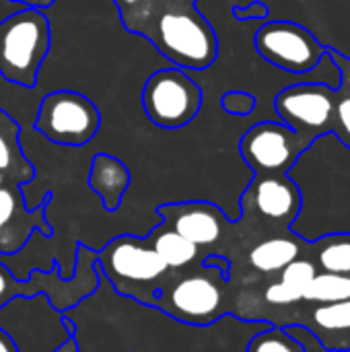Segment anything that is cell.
<instances>
[{
	"mask_svg": "<svg viewBox=\"0 0 350 352\" xmlns=\"http://www.w3.org/2000/svg\"><path fill=\"white\" fill-rule=\"evenodd\" d=\"M52 202L47 194L35 208H29L21 186L0 184V256L19 254L33 233L52 237L54 229L45 219V206Z\"/></svg>",
	"mask_w": 350,
	"mask_h": 352,
	"instance_id": "5bb4252c",
	"label": "cell"
},
{
	"mask_svg": "<svg viewBox=\"0 0 350 352\" xmlns=\"http://www.w3.org/2000/svg\"><path fill=\"white\" fill-rule=\"evenodd\" d=\"M318 268L311 260L307 258H297L293 260L287 268L278 272V280L266 287L264 291V301L272 307H285V305H295L303 301L305 291L316 276Z\"/></svg>",
	"mask_w": 350,
	"mask_h": 352,
	"instance_id": "ac0fdd59",
	"label": "cell"
},
{
	"mask_svg": "<svg viewBox=\"0 0 350 352\" xmlns=\"http://www.w3.org/2000/svg\"><path fill=\"white\" fill-rule=\"evenodd\" d=\"M35 177V167L21 148V126L0 109V184L25 186Z\"/></svg>",
	"mask_w": 350,
	"mask_h": 352,
	"instance_id": "2e32d148",
	"label": "cell"
},
{
	"mask_svg": "<svg viewBox=\"0 0 350 352\" xmlns=\"http://www.w3.org/2000/svg\"><path fill=\"white\" fill-rule=\"evenodd\" d=\"M338 97L340 91L324 82H297L274 97V111L285 126L314 142L318 136L332 132Z\"/></svg>",
	"mask_w": 350,
	"mask_h": 352,
	"instance_id": "8fae6325",
	"label": "cell"
},
{
	"mask_svg": "<svg viewBox=\"0 0 350 352\" xmlns=\"http://www.w3.org/2000/svg\"><path fill=\"white\" fill-rule=\"evenodd\" d=\"M132 175L130 169L113 155L99 153L91 161L89 188L101 198V204L107 212L120 208L126 190L130 188Z\"/></svg>",
	"mask_w": 350,
	"mask_h": 352,
	"instance_id": "9a60e30c",
	"label": "cell"
},
{
	"mask_svg": "<svg viewBox=\"0 0 350 352\" xmlns=\"http://www.w3.org/2000/svg\"><path fill=\"white\" fill-rule=\"evenodd\" d=\"M122 25L184 70H206L219 56V39L198 0H113Z\"/></svg>",
	"mask_w": 350,
	"mask_h": 352,
	"instance_id": "7a4b0ae2",
	"label": "cell"
},
{
	"mask_svg": "<svg viewBox=\"0 0 350 352\" xmlns=\"http://www.w3.org/2000/svg\"><path fill=\"white\" fill-rule=\"evenodd\" d=\"M311 142L283 122L254 124L239 140V153L254 175L287 173Z\"/></svg>",
	"mask_w": 350,
	"mask_h": 352,
	"instance_id": "4fadbf2b",
	"label": "cell"
},
{
	"mask_svg": "<svg viewBox=\"0 0 350 352\" xmlns=\"http://www.w3.org/2000/svg\"><path fill=\"white\" fill-rule=\"evenodd\" d=\"M95 270L103 272L118 295L146 307L173 274L146 239L134 235H120L97 252Z\"/></svg>",
	"mask_w": 350,
	"mask_h": 352,
	"instance_id": "277c9868",
	"label": "cell"
},
{
	"mask_svg": "<svg viewBox=\"0 0 350 352\" xmlns=\"http://www.w3.org/2000/svg\"><path fill=\"white\" fill-rule=\"evenodd\" d=\"M74 270L70 280L62 278V268L54 262L52 272H33L29 278L19 280L6 264L0 262V309L6 307L12 299L23 297L31 299L35 295H45L54 309L68 311L76 307L83 299L91 297L97 289L99 274L95 270L97 252L85 243H76L74 252Z\"/></svg>",
	"mask_w": 350,
	"mask_h": 352,
	"instance_id": "5b68a950",
	"label": "cell"
},
{
	"mask_svg": "<svg viewBox=\"0 0 350 352\" xmlns=\"http://www.w3.org/2000/svg\"><path fill=\"white\" fill-rule=\"evenodd\" d=\"M54 352H78V346H76V340H74V336H70L62 346H58Z\"/></svg>",
	"mask_w": 350,
	"mask_h": 352,
	"instance_id": "83f0119b",
	"label": "cell"
},
{
	"mask_svg": "<svg viewBox=\"0 0 350 352\" xmlns=\"http://www.w3.org/2000/svg\"><path fill=\"white\" fill-rule=\"evenodd\" d=\"M161 223L192 241L204 256H223L229 260L233 243L237 241L233 221L212 202L188 200L167 202L157 206Z\"/></svg>",
	"mask_w": 350,
	"mask_h": 352,
	"instance_id": "ba28073f",
	"label": "cell"
},
{
	"mask_svg": "<svg viewBox=\"0 0 350 352\" xmlns=\"http://www.w3.org/2000/svg\"><path fill=\"white\" fill-rule=\"evenodd\" d=\"M301 194L291 233L307 243L350 235V146L334 132L318 136L287 171Z\"/></svg>",
	"mask_w": 350,
	"mask_h": 352,
	"instance_id": "6da1fadb",
	"label": "cell"
},
{
	"mask_svg": "<svg viewBox=\"0 0 350 352\" xmlns=\"http://www.w3.org/2000/svg\"><path fill=\"white\" fill-rule=\"evenodd\" d=\"M0 352H21L19 346H17V342L10 338V334L4 332L2 328H0Z\"/></svg>",
	"mask_w": 350,
	"mask_h": 352,
	"instance_id": "484cf974",
	"label": "cell"
},
{
	"mask_svg": "<svg viewBox=\"0 0 350 352\" xmlns=\"http://www.w3.org/2000/svg\"><path fill=\"white\" fill-rule=\"evenodd\" d=\"M347 299H350V274L336 272H316L303 297V301L316 305L338 303Z\"/></svg>",
	"mask_w": 350,
	"mask_h": 352,
	"instance_id": "44dd1931",
	"label": "cell"
},
{
	"mask_svg": "<svg viewBox=\"0 0 350 352\" xmlns=\"http://www.w3.org/2000/svg\"><path fill=\"white\" fill-rule=\"evenodd\" d=\"M233 14L237 21H266V16L270 14L268 6L260 0L248 4V6H235Z\"/></svg>",
	"mask_w": 350,
	"mask_h": 352,
	"instance_id": "d4e9b609",
	"label": "cell"
},
{
	"mask_svg": "<svg viewBox=\"0 0 350 352\" xmlns=\"http://www.w3.org/2000/svg\"><path fill=\"white\" fill-rule=\"evenodd\" d=\"M35 128L54 144L85 146L97 136L101 113L87 95L60 89L41 99Z\"/></svg>",
	"mask_w": 350,
	"mask_h": 352,
	"instance_id": "9c48e42d",
	"label": "cell"
},
{
	"mask_svg": "<svg viewBox=\"0 0 350 352\" xmlns=\"http://www.w3.org/2000/svg\"><path fill=\"white\" fill-rule=\"evenodd\" d=\"M10 2H17V4H21V6H29V8H39V10H43V8L52 6L56 0H10Z\"/></svg>",
	"mask_w": 350,
	"mask_h": 352,
	"instance_id": "4316f807",
	"label": "cell"
},
{
	"mask_svg": "<svg viewBox=\"0 0 350 352\" xmlns=\"http://www.w3.org/2000/svg\"><path fill=\"white\" fill-rule=\"evenodd\" d=\"M301 241L295 233L268 235L256 241L248 252V264L260 274H278L293 260L301 258Z\"/></svg>",
	"mask_w": 350,
	"mask_h": 352,
	"instance_id": "e0dca14e",
	"label": "cell"
},
{
	"mask_svg": "<svg viewBox=\"0 0 350 352\" xmlns=\"http://www.w3.org/2000/svg\"><path fill=\"white\" fill-rule=\"evenodd\" d=\"M50 43L45 12L21 6L0 23V76L25 89L35 87Z\"/></svg>",
	"mask_w": 350,
	"mask_h": 352,
	"instance_id": "8992f818",
	"label": "cell"
},
{
	"mask_svg": "<svg viewBox=\"0 0 350 352\" xmlns=\"http://www.w3.org/2000/svg\"><path fill=\"white\" fill-rule=\"evenodd\" d=\"M301 208V194L287 173L254 175L239 198V225H268L289 231Z\"/></svg>",
	"mask_w": 350,
	"mask_h": 352,
	"instance_id": "7c38bea8",
	"label": "cell"
},
{
	"mask_svg": "<svg viewBox=\"0 0 350 352\" xmlns=\"http://www.w3.org/2000/svg\"><path fill=\"white\" fill-rule=\"evenodd\" d=\"M314 245L322 272L350 274V235H328Z\"/></svg>",
	"mask_w": 350,
	"mask_h": 352,
	"instance_id": "7402d4cb",
	"label": "cell"
},
{
	"mask_svg": "<svg viewBox=\"0 0 350 352\" xmlns=\"http://www.w3.org/2000/svg\"><path fill=\"white\" fill-rule=\"evenodd\" d=\"M245 352H307L303 342L289 334L287 328H281V326H264L262 332H258Z\"/></svg>",
	"mask_w": 350,
	"mask_h": 352,
	"instance_id": "603a6c76",
	"label": "cell"
},
{
	"mask_svg": "<svg viewBox=\"0 0 350 352\" xmlns=\"http://www.w3.org/2000/svg\"><path fill=\"white\" fill-rule=\"evenodd\" d=\"M146 243L161 256L171 272H184L196 264H202L204 254L179 233L169 229L165 223H159L146 237Z\"/></svg>",
	"mask_w": 350,
	"mask_h": 352,
	"instance_id": "d6986e66",
	"label": "cell"
},
{
	"mask_svg": "<svg viewBox=\"0 0 350 352\" xmlns=\"http://www.w3.org/2000/svg\"><path fill=\"white\" fill-rule=\"evenodd\" d=\"M311 332L328 349L330 340H350V299L324 303L311 309Z\"/></svg>",
	"mask_w": 350,
	"mask_h": 352,
	"instance_id": "ffe728a7",
	"label": "cell"
},
{
	"mask_svg": "<svg viewBox=\"0 0 350 352\" xmlns=\"http://www.w3.org/2000/svg\"><path fill=\"white\" fill-rule=\"evenodd\" d=\"M229 287L231 283L221 268L196 264L184 272H173L149 307L188 326H210L229 311Z\"/></svg>",
	"mask_w": 350,
	"mask_h": 352,
	"instance_id": "3957f363",
	"label": "cell"
},
{
	"mask_svg": "<svg viewBox=\"0 0 350 352\" xmlns=\"http://www.w3.org/2000/svg\"><path fill=\"white\" fill-rule=\"evenodd\" d=\"M254 45L270 66L289 74L311 72L326 54L314 31L293 21H264L254 35Z\"/></svg>",
	"mask_w": 350,
	"mask_h": 352,
	"instance_id": "30bf717a",
	"label": "cell"
},
{
	"mask_svg": "<svg viewBox=\"0 0 350 352\" xmlns=\"http://www.w3.org/2000/svg\"><path fill=\"white\" fill-rule=\"evenodd\" d=\"M202 97L200 85L184 68H161L142 87V109L155 126L177 130L200 113Z\"/></svg>",
	"mask_w": 350,
	"mask_h": 352,
	"instance_id": "52a82bcc",
	"label": "cell"
},
{
	"mask_svg": "<svg viewBox=\"0 0 350 352\" xmlns=\"http://www.w3.org/2000/svg\"><path fill=\"white\" fill-rule=\"evenodd\" d=\"M221 105L227 113L231 116H239V118H245L250 113H254L258 101L252 93L248 91H241V89H235V91H227L221 99Z\"/></svg>",
	"mask_w": 350,
	"mask_h": 352,
	"instance_id": "cb8c5ba5",
	"label": "cell"
}]
</instances>
